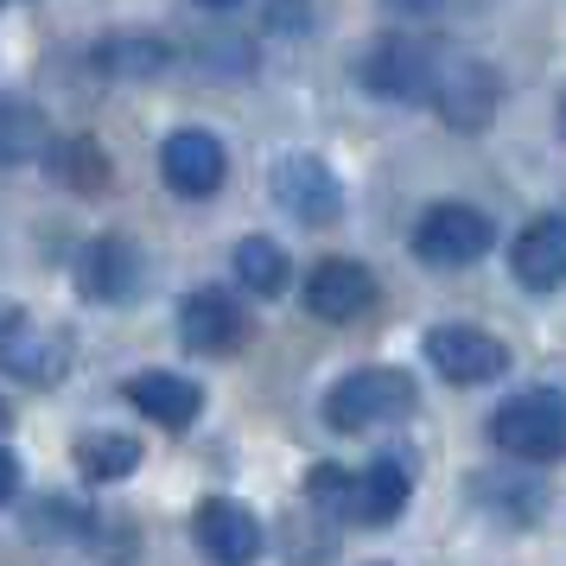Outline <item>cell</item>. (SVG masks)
Wrapping results in <instances>:
<instances>
[{"label":"cell","mask_w":566,"mask_h":566,"mask_svg":"<svg viewBox=\"0 0 566 566\" xmlns=\"http://www.w3.org/2000/svg\"><path fill=\"white\" fill-rule=\"evenodd\" d=\"M490 439L510 459H528V464L560 459L566 452V395H554V388H522V395H510L503 408L490 413Z\"/></svg>","instance_id":"3957f363"},{"label":"cell","mask_w":566,"mask_h":566,"mask_svg":"<svg viewBox=\"0 0 566 566\" xmlns=\"http://www.w3.org/2000/svg\"><path fill=\"white\" fill-rule=\"evenodd\" d=\"M369 300H376V281H369V268H363V261L325 255V261H312V268H306V312H312V318L344 325V318L369 312Z\"/></svg>","instance_id":"52a82bcc"},{"label":"cell","mask_w":566,"mask_h":566,"mask_svg":"<svg viewBox=\"0 0 566 566\" xmlns=\"http://www.w3.org/2000/svg\"><path fill=\"white\" fill-rule=\"evenodd\" d=\"M134 464H140V446L128 433H90L77 439V471L90 484H108V478H128Z\"/></svg>","instance_id":"ac0fdd59"},{"label":"cell","mask_w":566,"mask_h":566,"mask_svg":"<svg viewBox=\"0 0 566 566\" xmlns=\"http://www.w3.org/2000/svg\"><path fill=\"white\" fill-rule=\"evenodd\" d=\"M427 363H433L446 382L478 388V382L510 376V344L478 332V325H433V332H427Z\"/></svg>","instance_id":"5b68a950"},{"label":"cell","mask_w":566,"mask_h":566,"mask_svg":"<svg viewBox=\"0 0 566 566\" xmlns=\"http://www.w3.org/2000/svg\"><path fill=\"white\" fill-rule=\"evenodd\" d=\"M191 535L205 547V560H217V566H255V554H261V522L235 496H205L191 510Z\"/></svg>","instance_id":"8992f818"},{"label":"cell","mask_w":566,"mask_h":566,"mask_svg":"<svg viewBox=\"0 0 566 566\" xmlns=\"http://www.w3.org/2000/svg\"><path fill=\"white\" fill-rule=\"evenodd\" d=\"M420 401V388H413L408 369H357V376H344V382L325 395V427L332 433H363V427H382V420H401L413 413Z\"/></svg>","instance_id":"7a4b0ae2"},{"label":"cell","mask_w":566,"mask_h":566,"mask_svg":"<svg viewBox=\"0 0 566 566\" xmlns=\"http://www.w3.org/2000/svg\"><path fill=\"white\" fill-rule=\"evenodd\" d=\"M205 7H242V0H205Z\"/></svg>","instance_id":"cb8c5ba5"},{"label":"cell","mask_w":566,"mask_h":566,"mask_svg":"<svg viewBox=\"0 0 566 566\" xmlns=\"http://www.w3.org/2000/svg\"><path fill=\"white\" fill-rule=\"evenodd\" d=\"M286 249L274 242V235H249V242H235V281L249 286V293H261V300H274V293H286Z\"/></svg>","instance_id":"e0dca14e"},{"label":"cell","mask_w":566,"mask_h":566,"mask_svg":"<svg viewBox=\"0 0 566 566\" xmlns=\"http://www.w3.org/2000/svg\"><path fill=\"white\" fill-rule=\"evenodd\" d=\"M554 115H560V134H566V90H560V108H554Z\"/></svg>","instance_id":"603a6c76"},{"label":"cell","mask_w":566,"mask_h":566,"mask_svg":"<svg viewBox=\"0 0 566 566\" xmlns=\"http://www.w3.org/2000/svg\"><path fill=\"white\" fill-rule=\"evenodd\" d=\"M179 337H185V350L223 357V350L242 344V306L223 286H198V293H185V306H179Z\"/></svg>","instance_id":"30bf717a"},{"label":"cell","mask_w":566,"mask_h":566,"mask_svg":"<svg viewBox=\"0 0 566 566\" xmlns=\"http://www.w3.org/2000/svg\"><path fill=\"white\" fill-rule=\"evenodd\" d=\"M433 108L452 122V128L478 134L496 115V77H490V64H478V57H459L452 52V64H446V83H439Z\"/></svg>","instance_id":"7c38bea8"},{"label":"cell","mask_w":566,"mask_h":566,"mask_svg":"<svg viewBox=\"0 0 566 566\" xmlns=\"http://www.w3.org/2000/svg\"><path fill=\"white\" fill-rule=\"evenodd\" d=\"M510 268H515V281L535 286V293L566 286V217H535L528 230L515 235Z\"/></svg>","instance_id":"5bb4252c"},{"label":"cell","mask_w":566,"mask_h":566,"mask_svg":"<svg viewBox=\"0 0 566 566\" xmlns=\"http://www.w3.org/2000/svg\"><path fill=\"white\" fill-rule=\"evenodd\" d=\"M96 64L115 77H154L166 64V45L159 39H108V45H96Z\"/></svg>","instance_id":"d6986e66"},{"label":"cell","mask_w":566,"mask_h":566,"mask_svg":"<svg viewBox=\"0 0 566 566\" xmlns=\"http://www.w3.org/2000/svg\"><path fill=\"white\" fill-rule=\"evenodd\" d=\"M408 490H413V471L408 459H376L357 471V490H350V522H369V528H382L395 515L408 510Z\"/></svg>","instance_id":"9a60e30c"},{"label":"cell","mask_w":566,"mask_h":566,"mask_svg":"<svg viewBox=\"0 0 566 566\" xmlns=\"http://www.w3.org/2000/svg\"><path fill=\"white\" fill-rule=\"evenodd\" d=\"M52 166L64 172V185H77V191H103V185H108V154H96L90 140H71V147H57Z\"/></svg>","instance_id":"ffe728a7"},{"label":"cell","mask_w":566,"mask_h":566,"mask_svg":"<svg viewBox=\"0 0 566 566\" xmlns=\"http://www.w3.org/2000/svg\"><path fill=\"white\" fill-rule=\"evenodd\" d=\"M159 172H166V185H172L179 198H210V191L223 185V172H230V154H223L217 134L179 128L166 147H159Z\"/></svg>","instance_id":"ba28073f"},{"label":"cell","mask_w":566,"mask_h":566,"mask_svg":"<svg viewBox=\"0 0 566 566\" xmlns=\"http://www.w3.org/2000/svg\"><path fill=\"white\" fill-rule=\"evenodd\" d=\"M350 490H357V478L337 471V464H318V471L306 478V496L318 503V510H332V515H350Z\"/></svg>","instance_id":"44dd1931"},{"label":"cell","mask_w":566,"mask_h":566,"mask_svg":"<svg viewBox=\"0 0 566 566\" xmlns=\"http://www.w3.org/2000/svg\"><path fill=\"white\" fill-rule=\"evenodd\" d=\"M388 7H408V13H427V7H439V0H388Z\"/></svg>","instance_id":"7402d4cb"},{"label":"cell","mask_w":566,"mask_h":566,"mask_svg":"<svg viewBox=\"0 0 566 566\" xmlns=\"http://www.w3.org/2000/svg\"><path fill=\"white\" fill-rule=\"evenodd\" d=\"M446 64H452V52H439L433 39L388 32V39H376V45L363 52L357 77L369 83L376 96H388V103H433L439 83H446Z\"/></svg>","instance_id":"6da1fadb"},{"label":"cell","mask_w":566,"mask_h":566,"mask_svg":"<svg viewBox=\"0 0 566 566\" xmlns=\"http://www.w3.org/2000/svg\"><path fill=\"white\" fill-rule=\"evenodd\" d=\"M128 401L147 413L154 427H172V433H179V427L198 420L205 388L191 382V376H172V369H147V376H134V382H128Z\"/></svg>","instance_id":"2e32d148"},{"label":"cell","mask_w":566,"mask_h":566,"mask_svg":"<svg viewBox=\"0 0 566 566\" xmlns=\"http://www.w3.org/2000/svg\"><path fill=\"white\" fill-rule=\"evenodd\" d=\"M0 363H7V376H27V382H64L71 344L27 325V312H7V325H0Z\"/></svg>","instance_id":"8fae6325"},{"label":"cell","mask_w":566,"mask_h":566,"mask_svg":"<svg viewBox=\"0 0 566 566\" xmlns=\"http://www.w3.org/2000/svg\"><path fill=\"white\" fill-rule=\"evenodd\" d=\"M274 198H281L286 217H300V223H312V230L337 223V210H344L337 179L318 166V159H306V154H286L281 166H274Z\"/></svg>","instance_id":"9c48e42d"},{"label":"cell","mask_w":566,"mask_h":566,"mask_svg":"<svg viewBox=\"0 0 566 566\" xmlns=\"http://www.w3.org/2000/svg\"><path fill=\"white\" fill-rule=\"evenodd\" d=\"M140 249L134 242H122V235H103V242H90L77 261V286L90 293V300H103V306H115V300H134L140 293Z\"/></svg>","instance_id":"4fadbf2b"},{"label":"cell","mask_w":566,"mask_h":566,"mask_svg":"<svg viewBox=\"0 0 566 566\" xmlns=\"http://www.w3.org/2000/svg\"><path fill=\"white\" fill-rule=\"evenodd\" d=\"M490 242H496V230L478 205H433L413 223V255L433 268H471L490 255Z\"/></svg>","instance_id":"277c9868"}]
</instances>
